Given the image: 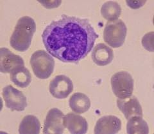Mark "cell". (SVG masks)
<instances>
[{
    "mask_svg": "<svg viewBox=\"0 0 154 134\" xmlns=\"http://www.w3.org/2000/svg\"><path fill=\"white\" fill-rule=\"evenodd\" d=\"M99 35L89 20L62 15L45 29L42 39L47 51L64 63H78L93 49Z\"/></svg>",
    "mask_w": 154,
    "mask_h": 134,
    "instance_id": "obj_1",
    "label": "cell"
},
{
    "mask_svg": "<svg viewBox=\"0 0 154 134\" xmlns=\"http://www.w3.org/2000/svg\"><path fill=\"white\" fill-rule=\"evenodd\" d=\"M36 31V25L33 19L24 16L18 20L10 40L14 49L25 52L30 47L32 38Z\"/></svg>",
    "mask_w": 154,
    "mask_h": 134,
    "instance_id": "obj_2",
    "label": "cell"
},
{
    "mask_svg": "<svg viewBox=\"0 0 154 134\" xmlns=\"http://www.w3.org/2000/svg\"><path fill=\"white\" fill-rule=\"evenodd\" d=\"M33 74L37 78L46 79L54 72L55 61L53 57L44 50L33 53L30 60Z\"/></svg>",
    "mask_w": 154,
    "mask_h": 134,
    "instance_id": "obj_3",
    "label": "cell"
},
{
    "mask_svg": "<svg viewBox=\"0 0 154 134\" xmlns=\"http://www.w3.org/2000/svg\"><path fill=\"white\" fill-rule=\"evenodd\" d=\"M127 33V28L121 19L108 21L103 31V39L113 48H118L124 44Z\"/></svg>",
    "mask_w": 154,
    "mask_h": 134,
    "instance_id": "obj_4",
    "label": "cell"
},
{
    "mask_svg": "<svg viewBox=\"0 0 154 134\" xmlns=\"http://www.w3.org/2000/svg\"><path fill=\"white\" fill-rule=\"evenodd\" d=\"M112 89L114 95L119 99L131 97L134 90V80L127 71H120L111 77Z\"/></svg>",
    "mask_w": 154,
    "mask_h": 134,
    "instance_id": "obj_5",
    "label": "cell"
},
{
    "mask_svg": "<svg viewBox=\"0 0 154 134\" xmlns=\"http://www.w3.org/2000/svg\"><path fill=\"white\" fill-rule=\"evenodd\" d=\"M2 95L7 107L13 111H23L27 107V100L25 95L11 85L3 89Z\"/></svg>",
    "mask_w": 154,
    "mask_h": 134,
    "instance_id": "obj_6",
    "label": "cell"
},
{
    "mask_svg": "<svg viewBox=\"0 0 154 134\" xmlns=\"http://www.w3.org/2000/svg\"><path fill=\"white\" fill-rule=\"evenodd\" d=\"M25 63L21 56L14 54L7 48L0 49V71L3 74H12L22 67Z\"/></svg>",
    "mask_w": 154,
    "mask_h": 134,
    "instance_id": "obj_7",
    "label": "cell"
},
{
    "mask_svg": "<svg viewBox=\"0 0 154 134\" xmlns=\"http://www.w3.org/2000/svg\"><path fill=\"white\" fill-rule=\"evenodd\" d=\"M49 89L53 97L57 99H64L73 91V83L66 75H57L50 82Z\"/></svg>",
    "mask_w": 154,
    "mask_h": 134,
    "instance_id": "obj_8",
    "label": "cell"
},
{
    "mask_svg": "<svg viewBox=\"0 0 154 134\" xmlns=\"http://www.w3.org/2000/svg\"><path fill=\"white\" fill-rule=\"evenodd\" d=\"M64 115L60 110L53 108L48 112L44 121L43 133H62L64 131L63 118Z\"/></svg>",
    "mask_w": 154,
    "mask_h": 134,
    "instance_id": "obj_9",
    "label": "cell"
},
{
    "mask_svg": "<svg viewBox=\"0 0 154 134\" xmlns=\"http://www.w3.org/2000/svg\"><path fill=\"white\" fill-rule=\"evenodd\" d=\"M117 106L127 120L134 116L143 117L141 105L137 98L134 96H131L124 99L118 98Z\"/></svg>",
    "mask_w": 154,
    "mask_h": 134,
    "instance_id": "obj_10",
    "label": "cell"
},
{
    "mask_svg": "<svg viewBox=\"0 0 154 134\" xmlns=\"http://www.w3.org/2000/svg\"><path fill=\"white\" fill-rule=\"evenodd\" d=\"M122 122L115 116H105L100 118L94 127L95 133H116L121 130Z\"/></svg>",
    "mask_w": 154,
    "mask_h": 134,
    "instance_id": "obj_11",
    "label": "cell"
},
{
    "mask_svg": "<svg viewBox=\"0 0 154 134\" xmlns=\"http://www.w3.org/2000/svg\"><path fill=\"white\" fill-rule=\"evenodd\" d=\"M64 127L71 133H85L88 130V123L86 119L75 113H68L64 116Z\"/></svg>",
    "mask_w": 154,
    "mask_h": 134,
    "instance_id": "obj_12",
    "label": "cell"
},
{
    "mask_svg": "<svg viewBox=\"0 0 154 134\" xmlns=\"http://www.w3.org/2000/svg\"><path fill=\"white\" fill-rule=\"evenodd\" d=\"M114 58L112 50L102 43L96 45L92 52V59L98 66H105L110 63Z\"/></svg>",
    "mask_w": 154,
    "mask_h": 134,
    "instance_id": "obj_13",
    "label": "cell"
},
{
    "mask_svg": "<svg viewBox=\"0 0 154 134\" xmlns=\"http://www.w3.org/2000/svg\"><path fill=\"white\" fill-rule=\"evenodd\" d=\"M71 109L77 114H83L89 111L91 101L88 96L82 93H76L71 96L69 100Z\"/></svg>",
    "mask_w": 154,
    "mask_h": 134,
    "instance_id": "obj_14",
    "label": "cell"
},
{
    "mask_svg": "<svg viewBox=\"0 0 154 134\" xmlns=\"http://www.w3.org/2000/svg\"><path fill=\"white\" fill-rule=\"evenodd\" d=\"M40 130V121L33 115H28L24 118L19 127L20 133H39Z\"/></svg>",
    "mask_w": 154,
    "mask_h": 134,
    "instance_id": "obj_15",
    "label": "cell"
},
{
    "mask_svg": "<svg viewBox=\"0 0 154 134\" xmlns=\"http://www.w3.org/2000/svg\"><path fill=\"white\" fill-rule=\"evenodd\" d=\"M121 7L117 2H105L101 8V14L108 21L117 20L121 15Z\"/></svg>",
    "mask_w": 154,
    "mask_h": 134,
    "instance_id": "obj_16",
    "label": "cell"
},
{
    "mask_svg": "<svg viewBox=\"0 0 154 134\" xmlns=\"http://www.w3.org/2000/svg\"><path fill=\"white\" fill-rule=\"evenodd\" d=\"M11 79L16 86L25 88L30 85L32 81V75L30 71L24 66L11 74Z\"/></svg>",
    "mask_w": 154,
    "mask_h": 134,
    "instance_id": "obj_17",
    "label": "cell"
},
{
    "mask_svg": "<svg viewBox=\"0 0 154 134\" xmlns=\"http://www.w3.org/2000/svg\"><path fill=\"white\" fill-rule=\"evenodd\" d=\"M127 132L128 133H148L149 128L143 117L134 116L128 119Z\"/></svg>",
    "mask_w": 154,
    "mask_h": 134,
    "instance_id": "obj_18",
    "label": "cell"
},
{
    "mask_svg": "<svg viewBox=\"0 0 154 134\" xmlns=\"http://www.w3.org/2000/svg\"><path fill=\"white\" fill-rule=\"evenodd\" d=\"M153 31L148 33L142 38V45L147 51L153 52Z\"/></svg>",
    "mask_w": 154,
    "mask_h": 134,
    "instance_id": "obj_19",
    "label": "cell"
},
{
    "mask_svg": "<svg viewBox=\"0 0 154 134\" xmlns=\"http://www.w3.org/2000/svg\"><path fill=\"white\" fill-rule=\"evenodd\" d=\"M146 1H126L127 5L132 9H137L139 8L142 7Z\"/></svg>",
    "mask_w": 154,
    "mask_h": 134,
    "instance_id": "obj_20",
    "label": "cell"
},
{
    "mask_svg": "<svg viewBox=\"0 0 154 134\" xmlns=\"http://www.w3.org/2000/svg\"><path fill=\"white\" fill-rule=\"evenodd\" d=\"M38 2L41 3L42 4L44 5L45 7L48 8H56L59 7L61 1H38Z\"/></svg>",
    "mask_w": 154,
    "mask_h": 134,
    "instance_id": "obj_21",
    "label": "cell"
}]
</instances>
